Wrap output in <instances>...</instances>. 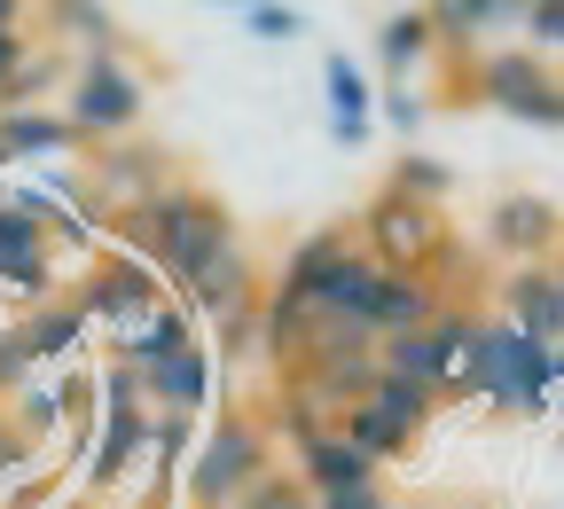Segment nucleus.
<instances>
[{
    "label": "nucleus",
    "instance_id": "nucleus-1",
    "mask_svg": "<svg viewBox=\"0 0 564 509\" xmlns=\"http://www.w3.org/2000/svg\"><path fill=\"white\" fill-rule=\"evenodd\" d=\"M110 228H118V251L158 267V282L173 290V306H188V322L220 329V322H243L259 306V259L220 196L173 181L158 204L126 212Z\"/></svg>",
    "mask_w": 564,
    "mask_h": 509
},
{
    "label": "nucleus",
    "instance_id": "nucleus-2",
    "mask_svg": "<svg viewBox=\"0 0 564 509\" xmlns=\"http://www.w3.org/2000/svg\"><path fill=\"white\" fill-rule=\"evenodd\" d=\"M267 470H274L267 423L243 415V408H228V415H212V423H204L196 455L181 463V494H188L196 509H228V501H236L251 478H267Z\"/></svg>",
    "mask_w": 564,
    "mask_h": 509
},
{
    "label": "nucleus",
    "instance_id": "nucleus-3",
    "mask_svg": "<svg viewBox=\"0 0 564 509\" xmlns=\"http://www.w3.org/2000/svg\"><path fill=\"white\" fill-rule=\"evenodd\" d=\"M470 400L510 408V415H549V408H556L549 345L518 337L502 314H486V322H478V360H470Z\"/></svg>",
    "mask_w": 564,
    "mask_h": 509
},
{
    "label": "nucleus",
    "instance_id": "nucleus-4",
    "mask_svg": "<svg viewBox=\"0 0 564 509\" xmlns=\"http://www.w3.org/2000/svg\"><path fill=\"white\" fill-rule=\"evenodd\" d=\"M141 110H150V79L110 47V55H79V71H70L63 87V126L79 141H126L141 126Z\"/></svg>",
    "mask_w": 564,
    "mask_h": 509
},
{
    "label": "nucleus",
    "instance_id": "nucleus-5",
    "mask_svg": "<svg viewBox=\"0 0 564 509\" xmlns=\"http://www.w3.org/2000/svg\"><path fill=\"white\" fill-rule=\"evenodd\" d=\"M352 243H361L377 267H400V274H432V259H447V228L432 204H408L392 188L369 196V212L352 220Z\"/></svg>",
    "mask_w": 564,
    "mask_h": 509
},
{
    "label": "nucleus",
    "instance_id": "nucleus-6",
    "mask_svg": "<svg viewBox=\"0 0 564 509\" xmlns=\"http://www.w3.org/2000/svg\"><path fill=\"white\" fill-rule=\"evenodd\" d=\"M79 322L87 329H102L110 345L133 329V322H150L158 306H165V282H158V267L150 259H133V251H102L95 267H87V282H79Z\"/></svg>",
    "mask_w": 564,
    "mask_h": 509
},
{
    "label": "nucleus",
    "instance_id": "nucleus-7",
    "mask_svg": "<svg viewBox=\"0 0 564 509\" xmlns=\"http://www.w3.org/2000/svg\"><path fill=\"white\" fill-rule=\"evenodd\" d=\"M95 455H87V486H118L141 455H150V400H141L133 369H102V408H95Z\"/></svg>",
    "mask_w": 564,
    "mask_h": 509
},
{
    "label": "nucleus",
    "instance_id": "nucleus-8",
    "mask_svg": "<svg viewBox=\"0 0 564 509\" xmlns=\"http://www.w3.org/2000/svg\"><path fill=\"white\" fill-rule=\"evenodd\" d=\"M352 251H361V243H352V220H345V228H314V236H299L291 259H282V274H274V299H291V306L322 314V306L337 299V282H345Z\"/></svg>",
    "mask_w": 564,
    "mask_h": 509
},
{
    "label": "nucleus",
    "instance_id": "nucleus-9",
    "mask_svg": "<svg viewBox=\"0 0 564 509\" xmlns=\"http://www.w3.org/2000/svg\"><path fill=\"white\" fill-rule=\"evenodd\" d=\"M486 251H502L510 267H549L564 251V220L549 196H494L486 212Z\"/></svg>",
    "mask_w": 564,
    "mask_h": 509
},
{
    "label": "nucleus",
    "instance_id": "nucleus-10",
    "mask_svg": "<svg viewBox=\"0 0 564 509\" xmlns=\"http://www.w3.org/2000/svg\"><path fill=\"white\" fill-rule=\"evenodd\" d=\"M141 400H150V415H196L204 423V408L220 400V353L196 337L181 360H165L158 377H141Z\"/></svg>",
    "mask_w": 564,
    "mask_h": 509
},
{
    "label": "nucleus",
    "instance_id": "nucleus-11",
    "mask_svg": "<svg viewBox=\"0 0 564 509\" xmlns=\"http://www.w3.org/2000/svg\"><path fill=\"white\" fill-rule=\"evenodd\" d=\"M87 188L110 204V220H126V212L158 204V196L173 188V173H165V158H158V150H102V158H95V173H87Z\"/></svg>",
    "mask_w": 564,
    "mask_h": 509
},
{
    "label": "nucleus",
    "instance_id": "nucleus-12",
    "mask_svg": "<svg viewBox=\"0 0 564 509\" xmlns=\"http://www.w3.org/2000/svg\"><path fill=\"white\" fill-rule=\"evenodd\" d=\"M196 337H204V329L188 322V306H173V299H165V306H158L150 322H133V329H126V337L110 345V360H118V369H133V377H158L165 360H181V353H188Z\"/></svg>",
    "mask_w": 564,
    "mask_h": 509
},
{
    "label": "nucleus",
    "instance_id": "nucleus-13",
    "mask_svg": "<svg viewBox=\"0 0 564 509\" xmlns=\"http://www.w3.org/2000/svg\"><path fill=\"white\" fill-rule=\"evenodd\" d=\"M299 486H306L314 501H329V494H361V486H377V463H369L361 447H345V431L329 423L322 440L299 447Z\"/></svg>",
    "mask_w": 564,
    "mask_h": 509
},
{
    "label": "nucleus",
    "instance_id": "nucleus-14",
    "mask_svg": "<svg viewBox=\"0 0 564 509\" xmlns=\"http://www.w3.org/2000/svg\"><path fill=\"white\" fill-rule=\"evenodd\" d=\"M502 322L533 345H556L564 337V306H556V274L549 267H510L502 274Z\"/></svg>",
    "mask_w": 564,
    "mask_h": 509
},
{
    "label": "nucleus",
    "instance_id": "nucleus-15",
    "mask_svg": "<svg viewBox=\"0 0 564 509\" xmlns=\"http://www.w3.org/2000/svg\"><path fill=\"white\" fill-rule=\"evenodd\" d=\"M0 150L9 165H55L79 150V133L63 126V110H0Z\"/></svg>",
    "mask_w": 564,
    "mask_h": 509
},
{
    "label": "nucleus",
    "instance_id": "nucleus-16",
    "mask_svg": "<svg viewBox=\"0 0 564 509\" xmlns=\"http://www.w3.org/2000/svg\"><path fill=\"white\" fill-rule=\"evenodd\" d=\"M423 55H440L432 9H392V17H377V71H384V87H408V71H415Z\"/></svg>",
    "mask_w": 564,
    "mask_h": 509
},
{
    "label": "nucleus",
    "instance_id": "nucleus-17",
    "mask_svg": "<svg viewBox=\"0 0 564 509\" xmlns=\"http://www.w3.org/2000/svg\"><path fill=\"white\" fill-rule=\"evenodd\" d=\"M502 24H518V9H502V0H447V9H432V40L463 63H478L486 32H502Z\"/></svg>",
    "mask_w": 564,
    "mask_h": 509
},
{
    "label": "nucleus",
    "instance_id": "nucleus-18",
    "mask_svg": "<svg viewBox=\"0 0 564 509\" xmlns=\"http://www.w3.org/2000/svg\"><path fill=\"white\" fill-rule=\"evenodd\" d=\"M337 415H329V400L306 385V377H282V392H274V408H267V440H291V455L306 447V440H322Z\"/></svg>",
    "mask_w": 564,
    "mask_h": 509
},
{
    "label": "nucleus",
    "instance_id": "nucleus-19",
    "mask_svg": "<svg viewBox=\"0 0 564 509\" xmlns=\"http://www.w3.org/2000/svg\"><path fill=\"white\" fill-rule=\"evenodd\" d=\"M322 102H329V126H369L377 118V79L352 55H322Z\"/></svg>",
    "mask_w": 564,
    "mask_h": 509
},
{
    "label": "nucleus",
    "instance_id": "nucleus-20",
    "mask_svg": "<svg viewBox=\"0 0 564 509\" xmlns=\"http://www.w3.org/2000/svg\"><path fill=\"white\" fill-rule=\"evenodd\" d=\"M17 329H24L32 360H70V353H87V337H95V329L79 322V306H55V299H47V306H32Z\"/></svg>",
    "mask_w": 564,
    "mask_h": 509
},
{
    "label": "nucleus",
    "instance_id": "nucleus-21",
    "mask_svg": "<svg viewBox=\"0 0 564 509\" xmlns=\"http://www.w3.org/2000/svg\"><path fill=\"white\" fill-rule=\"evenodd\" d=\"M369 408H377V415L400 431L408 447H415V440H423V423L440 415V392H423V385H400V377H384V369H377V392H369Z\"/></svg>",
    "mask_w": 564,
    "mask_h": 509
},
{
    "label": "nucleus",
    "instance_id": "nucleus-22",
    "mask_svg": "<svg viewBox=\"0 0 564 509\" xmlns=\"http://www.w3.org/2000/svg\"><path fill=\"white\" fill-rule=\"evenodd\" d=\"M384 188H392V196H408V204H432V212H440V196L455 188V165H440L432 150H400Z\"/></svg>",
    "mask_w": 564,
    "mask_h": 509
},
{
    "label": "nucleus",
    "instance_id": "nucleus-23",
    "mask_svg": "<svg viewBox=\"0 0 564 509\" xmlns=\"http://www.w3.org/2000/svg\"><path fill=\"white\" fill-rule=\"evenodd\" d=\"M47 32H70L87 55H110L118 47V17L95 9V0H63V9H47Z\"/></svg>",
    "mask_w": 564,
    "mask_h": 509
},
{
    "label": "nucleus",
    "instance_id": "nucleus-24",
    "mask_svg": "<svg viewBox=\"0 0 564 509\" xmlns=\"http://www.w3.org/2000/svg\"><path fill=\"white\" fill-rule=\"evenodd\" d=\"M196 440H204V423L196 415H150V455L181 478V463L196 455Z\"/></svg>",
    "mask_w": 564,
    "mask_h": 509
},
{
    "label": "nucleus",
    "instance_id": "nucleus-25",
    "mask_svg": "<svg viewBox=\"0 0 564 509\" xmlns=\"http://www.w3.org/2000/svg\"><path fill=\"white\" fill-rule=\"evenodd\" d=\"M228 509H314V494L299 486V470H267V478H251Z\"/></svg>",
    "mask_w": 564,
    "mask_h": 509
},
{
    "label": "nucleus",
    "instance_id": "nucleus-26",
    "mask_svg": "<svg viewBox=\"0 0 564 509\" xmlns=\"http://www.w3.org/2000/svg\"><path fill=\"white\" fill-rule=\"evenodd\" d=\"M518 32H525V47L541 63H556L564 55V0H533V9H518Z\"/></svg>",
    "mask_w": 564,
    "mask_h": 509
},
{
    "label": "nucleus",
    "instance_id": "nucleus-27",
    "mask_svg": "<svg viewBox=\"0 0 564 509\" xmlns=\"http://www.w3.org/2000/svg\"><path fill=\"white\" fill-rule=\"evenodd\" d=\"M55 71H63L55 55H32V63L17 71V79H9V87H0V110H40V95L55 87Z\"/></svg>",
    "mask_w": 564,
    "mask_h": 509
},
{
    "label": "nucleus",
    "instance_id": "nucleus-28",
    "mask_svg": "<svg viewBox=\"0 0 564 509\" xmlns=\"http://www.w3.org/2000/svg\"><path fill=\"white\" fill-rule=\"evenodd\" d=\"M306 17L291 9V0H259V9H243V32L259 40V47H282V40H291Z\"/></svg>",
    "mask_w": 564,
    "mask_h": 509
},
{
    "label": "nucleus",
    "instance_id": "nucleus-29",
    "mask_svg": "<svg viewBox=\"0 0 564 509\" xmlns=\"http://www.w3.org/2000/svg\"><path fill=\"white\" fill-rule=\"evenodd\" d=\"M32 377H40V360H32L24 329H0V400H17Z\"/></svg>",
    "mask_w": 564,
    "mask_h": 509
},
{
    "label": "nucleus",
    "instance_id": "nucleus-30",
    "mask_svg": "<svg viewBox=\"0 0 564 509\" xmlns=\"http://www.w3.org/2000/svg\"><path fill=\"white\" fill-rule=\"evenodd\" d=\"M377 118H384L392 133H415L423 118H432V102H423L415 87H377Z\"/></svg>",
    "mask_w": 564,
    "mask_h": 509
},
{
    "label": "nucleus",
    "instance_id": "nucleus-31",
    "mask_svg": "<svg viewBox=\"0 0 564 509\" xmlns=\"http://www.w3.org/2000/svg\"><path fill=\"white\" fill-rule=\"evenodd\" d=\"M24 63H32V40H24V24H0V87H9Z\"/></svg>",
    "mask_w": 564,
    "mask_h": 509
},
{
    "label": "nucleus",
    "instance_id": "nucleus-32",
    "mask_svg": "<svg viewBox=\"0 0 564 509\" xmlns=\"http://www.w3.org/2000/svg\"><path fill=\"white\" fill-rule=\"evenodd\" d=\"M314 509H392V501H384V486H361V494H329Z\"/></svg>",
    "mask_w": 564,
    "mask_h": 509
},
{
    "label": "nucleus",
    "instance_id": "nucleus-33",
    "mask_svg": "<svg viewBox=\"0 0 564 509\" xmlns=\"http://www.w3.org/2000/svg\"><path fill=\"white\" fill-rule=\"evenodd\" d=\"M549 274H556V306H564V251H556V259H549Z\"/></svg>",
    "mask_w": 564,
    "mask_h": 509
},
{
    "label": "nucleus",
    "instance_id": "nucleus-34",
    "mask_svg": "<svg viewBox=\"0 0 564 509\" xmlns=\"http://www.w3.org/2000/svg\"><path fill=\"white\" fill-rule=\"evenodd\" d=\"M455 509H486V501H455Z\"/></svg>",
    "mask_w": 564,
    "mask_h": 509
},
{
    "label": "nucleus",
    "instance_id": "nucleus-35",
    "mask_svg": "<svg viewBox=\"0 0 564 509\" xmlns=\"http://www.w3.org/2000/svg\"><path fill=\"white\" fill-rule=\"evenodd\" d=\"M0 165H9V150H0Z\"/></svg>",
    "mask_w": 564,
    "mask_h": 509
}]
</instances>
